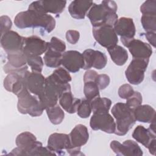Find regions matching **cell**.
<instances>
[{
  "mask_svg": "<svg viewBox=\"0 0 156 156\" xmlns=\"http://www.w3.org/2000/svg\"><path fill=\"white\" fill-rule=\"evenodd\" d=\"M91 112L90 101L87 99H80L76 110L77 115L82 118H87L90 116Z\"/></svg>",
  "mask_w": 156,
  "mask_h": 156,
  "instance_id": "obj_33",
  "label": "cell"
},
{
  "mask_svg": "<svg viewBox=\"0 0 156 156\" xmlns=\"http://www.w3.org/2000/svg\"><path fill=\"white\" fill-rule=\"evenodd\" d=\"M140 12L143 15H156V1L148 0L144 2L140 7Z\"/></svg>",
  "mask_w": 156,
  "mask_h": 156,
  "instance_id": "obj_36",
  "label": "cell"
},
{
  "mask_svg": "<svg viewBox=\"0 0 156 156\" xmlns=\"http://www.w3.org/2000/svg\"><path fill=\"white\" fill-rule=\"evenodd\" d=\"M148 58H135L130 62L125 71V75L128 82L132 85H139L144 78V73L149 64Z\"/></svg>",
  "mask_w": 156,
  "mask_h": 156,
  "instance_id": "obj_7",
  "label": "cell"
},
{
  "mask_svg": "<svg viewBox=\"0 0 156 156\" xmlns=\"http://www.w3.org/2000/svg\"><path fill=\"white\" fill-rule=\"evenodd\" d=\"M110 148L117 155L122 156H141L143 155L142 149L138 143L133 140H127L122 144L118 141L113 140L110 143Z\"/></svg>",
  "mask_w": 156,
  "mask_h": 156,
  "instance_id": "obj_14",
  "label": "cell"
},
{
  "mask_svg": "<svg viewBox=\"0 0 156 156\" xmlns=\"http://www.w3.org/2000/svg\"><path fill=\"white\" fill-rule=\"evenodd\" d=\"M14 23L20 29L40 27L48 33L52 32L55 27V20L51 15L29 9L18 13L15 18Z\"/></svg>",
  "mask_w": 156,
  "mask_h": 156,
  "instance_id": "obj_1",
  "label": "cell"
},
{
  "mask_svg": "<svg viewBox=\"0 0 156 156\" xmlns=\"http://www.w3.org/2000/svg\"><path fill=\"white\" fill-rule=\"evenodd\" d=\"M92 32L96 41L107 49L114 47L118 42V35L112 26L102 25L93 27Z\"/></svg>",
  "mask_w": 156,
  "mask_h": 156,
  "instance_id": "obj_8",
  "label": "cell"
},
{
  "mask_svg": "<svg viewBox=\"0 0 156 156\" xmlns=\"http://www.w3.org/2000/svg\"><path fill=\"white\" fill-rule=\"evenodd\" d=\"M17 147L13 149L10 155H56L57 154L48 147H43L42 143L37 140L35 136L29 132L19 134L15 140Z\"/></svg>",
  "mask_w": 156,
  "mask_h": 156,
  "instance_id": "obj_2",
  "label": "cell"
},
{
  "mask_svg": "<svg viewBox=\"0 0 156 156\" xmlns=\"http://www.w3.org/2000/svg\"><path fill=\"white\" fill-rule=\"evenodd\" d=\"M17 108L21 114H29L31 116H40L44 108L38 97L32 94L27 88L22 91L18 96Z\"/></svg>",
  "mask_w": 156,
  "mask_h": 156,
  "instance_id": "obj_5",
  "label": "cell"
},
{
  "mask_svg": "<svg viewBox=\"0 0 156 156\" xmlns=\"http://www.w3.org/2000/svg\"><path fill=\"white\" fill-rule=\"evenodd\" d=\"M144 35L149 43L154 48H155V32H146Z\"/></svg>",
  "mask_w": 156,
  "mask_h": 156,
  "instance_id": "obj_43",
  "label": "cell"
},
{
  "mask_svg": "<svg viewBox=\"0 0 156 156\" xmlns=\"http://www.w3.org/2000/svg\"><path fill=\"white\" fill-rule=\"evenodd\" d=\"M48 48L63 54L66 49V44L63 40L55 37H52L50 41L48 42Z\"/></svg>",
  "mask_w": 156,
  "mask_h": 156,
  "instance_id": "obj_35",
  "label": "cell"
},
{
  "mask_svg": "<svg viewBox=\"0 0 156 156\" xmlns=\"http://www.w3.org/2000/svg\"><path fill=\"white\" fill-rule=\"evenodd\" d=\"M84 65L82 69L88 70L91 68L97 69L104 68L107 63V57L106 55L99 51L88 49L83 51V54Z\"/></svg>",
  "mask_w": 156,
  "mask_h": 156,
  "instance_id": "obj_13",
  "label": "cell"
},
{
  "mask_svg": "<svg viewBox=\"0 0 156 156\" xmlns=\"http://www.w3.org/2000/svg\"><path fill=\"white\" fill-rule=\"evenodd\" d=\"M112 60L118 66L124 65L128 60V53L126 49L119 45L107 49Z\"/></svg>",
  "mask_w": 156,
  "mask_h": 156,
  "instance_id": "obj_26",
  "label": "cell"
},
{
  "mask_svg": "<svg viewBox=\"0 0 156 156\" xmlns=\"http://www.w3.org/2000/svg\"><path fill=\"white\" fill-rule=\"evenodd\" d=\"M143 98L141 93L138 91H134L132 96L126 99V105L131 109L133 110L136 107L141 105Z\"/></svg>",
  "mask_w": 156,
  "mask_h": 156,
  "instance_id": "obj_37",
  "label": "cell"
},
{
  "mask_svg": "<svg viewBox=\"0 0 156 156\" xmlns=\"http://www.w3.org/2000/svg\"><path fill=\"white\" fill-rule=\"evenodd\" d=\"M46 78L41 73L29 72L25 75V83L27 90L33 94L38 97L44 91Z\"/></svg>",
  "mask_w": 156,
  "mask_h": 156,
  "instance_id": "obj_19",
  "label": "cell"
},
{
  "mask_svg": "<svg viewBox=\"0 0 156 156\" xmlns=\"http://www.w3.org/2000/svg\"><path fill=\"white\" fill-rule=\"evenodd\" d=\"M117 9V4L115 1L105 0L99 4H93L87 16L93 27L102 25H109L113 27L118 20L116 14Z\"/></svg>",
  "mask_w": 156,
  "mask_h": 156,
  "instance_id": "obj_3",
  "label": "cell"
},
{
  "mask_svg": "<svg viewBox=\"0 0 156 156\" xmlns=\"http://www.w3.org/2000/svg\"><path fill=\"white\" fill-rule=\"evenodd\" d=\"M155 147H156V140L155 138L151 141V142L149 143V144L147 148H148L149 151L151 154L155 155V152H156Z\"/></svg>",
  "mask_w": 156,
  "mask_h": 156,
  "instance_id": "obj_44",
  "label": "cell"
},
{
  "mask_svg": "<svg viewBox=\"0 0 156 156\" xmlns=\"http://www.w3.org/2000/svg\"><path fill=\"white\" fill-rule=\"evenodd\" d=\"M70 146L71 142L69 135L54 133L49 136L47 147L57 155H64L65 153L63 152V151L64 149L67 150Z\"/></svg>",
  "mask_w": 156,
  "mask_h": 156,
  "instance_id": "obj_20",
  "label": "cell"
},
{
  "mask_svg": "<svg viewBox=\"0 0 156 156\" xmlns=\"http://www.w3.org/2000/svg\"><path fill=\"white\" fill-rule=\"evenodd\" d=\"M136 121L151 123L155 119V110L149 105H140L133 110Z\"/></svg>",
  "mask_w": 156,
  "mask_h": 156,
  "instance_id": "obj_23",
  "label": "cell"
},
{
  "mask_svg": "<svg viewBox=\"0 0 156 156\" xmlns=\"http://www.w3.org/2000/svg\"><path fill=\"white\" fill-rule=\"evenodd\" d=\"M111 112L116 119L115 133L119 136L125 135L136 122L133 110L125 103L118 102L113 106Z\"/></svg>",
  "mask_w": 156,
  "mask_h": 156,
  "instance_id": "obj_4",
  "label": "cell"
},
{
  "mask_svg": "<svg viewBox=\"0 0 156 156\" xmlns=\"http://www.w3.org/2000/svg\"><path fill=\"white\" fill-rule=\"evenodd\" d=\"M113 29L117 35L124 38H133L136 32L133 19L127 17H121L118 19L113 26Z\"/></svg>",
  "mask_w": 156,
  "mask_h": 156,
  "instance_id": "obj_21",
  "label": "cell"
},
{
  "mask_svg": "<svg viewBox=\"0 0 156 156\" xmlns=\"http://www.w3.org/2000/svg\"><path fill=\"white\" fill-rule=\"evenodd\" d=\"M27 63L30 67L32 72L41 73L43 67V61L42 58L38 55H24Z\"/></svg>",
  "mask_w": 156,
  "mask_h": 156,
  "instance_id": "obj_31",
  "label": "cell"
},
{
  "mask_svg": "<svg viewBox=\"0 0 156 156\" xmlns=\"http://www.w3.org/2000/svg\"><path fill=\"white\" fill-rule=\"evenodd\" d=\"M63 54L48 48L43 57L44 64L49 68H58L62 64Z\"/></svg>",
  "mask_w": 156,
  "mask_h": 156,
  "instance_id": "obj_28",
  "label": "cell"
},
{
  "mask_svg": "<svg viewBox=\"0 0 156 156\" xmlns=\"http://www.w3.org/2000/svg\"><path fill=\"white\" fill-rule=\"evenodd\" d=\"M141 23L146 32H155L156 15H143L141 18Z\"/></svg>",
  "mask_w": 156,
  "mask_h": 156,
  "instance_id": "obj_32",
  "label": "cell"
},
{
  "mask_svg": "<svg viewBox=\"0 0 156 156\" xmlns=\"http://www.w3.org/2000/svg\"><path fill=\"white\" fill-rule=\"evenodd\" d=\"M58 81L64 83H69L71 81V76L69 72L65 68L59 67L55 69L51 74Z\"/></svg>",
  "mask_w": 156,
  "mask_h": 156,
  "instance_id": "obj_34",
  "label": "cell"
},
{
  "mask_svg": "<svg viewBox=\"0 0 156 156\" xmlns=\"http://www.w3.org/2000/svg\"><path fill=\"white\" fill-rule=\"evenodd\" d=\"M98 74L96 71L92 69H88L83 76V82L88 81H94L96 82Z\"/></svg>",
  "mask_w": 156,
  "mask_h": 156,
  "instance_id": "obj_42",
  "label": "cell"
},
{
  "mask_svg": "<svg viewBox=\"0 0 156 156\" xmlns=\"http://www.w3.org/2000/svg\"><path fill=\"white\" fill-rule=\"evenodd\" d=\"M110 81V77L107 74H98L96 79V83L99 90H104L109 85Z\"/></svg>",
  "mask_w": 156,
  "mask_h": 156,
  "instance_id": "obj_40",
  "label": "cell"
},
{
  "mask_svg": "<svg viewBox=\"0 0 156 156\" xmlns=\"http://www.w3.org/2000/svg\"><path fill=\"white\" fill-rule=\"evenodd\" d=\"M123 45L129 49L133 58H148L152 54V49L150 44L140 40L121 38Z\"/></svg>",
  "mask_w": 156,
  "mask_h": 156,
  "instance_id": "obj_9",
  "label": "cell"
},
{
  "mask_svg": "<svg viewBox=\"0 0 156 156\" xmlns=\"http://www.w3.org/2000/svg\"><path fill=\"white\" fill-rule=\"evenodd\" d=\"M62 65L69 72L75 73L83 68L84 60L82 54L77 51H68L62 54Z\"/></svg>",
  "mask_w": 156,
  "mask_h": 156,
  "instance_id": "obj_16",
  "label": "cell"
},
{
  "mask_svg": "<svg viewBox=\"0 0 156 156\" xmlns=\"http://www.w3.org/2000/svg\"><path fill=\"white\" fill-rule=\"evenodd\" d=\"M90 125L94 130H101L107 133H115L116 130L115 120L108 112L93 113Z\"/></svg>",
  "mask_w": 156,
  "mask_h": 156,
  "instance_id": "obj_10",
  "label": "cell"
},
{
  "mask_svg": "<svg viewBox=\"0 0 156 156\" xmlns=\"http://www.w3.org/2000/svg\"><path fill=\"white\" fill-rule=\"evenodd\" d=\"M80 34L75 30H69L66 32V39L71 44H75L79 40Z\"/></svg>",
  "mask_w": 156,
  "mask_h": 156,
  "instance_id": "obj_41",
  "label": "cell"
},
{
  "mask_svg": "<svg viewBox=\"0 0 156 156\" xmlns=\"http://www.w3.org/2000/svg\"><path fill=\"white\" fill-rule=\"evenodd\" d=\"M48 42H46L36 35L24 37L23 53L24 55H38L46 52Z\"/></svg>",
  "mask_w": 156,
  "mask_h": 156,
  "instance_id": "obj_15",
  "label": "cell"
},
{
  "mask_svg": "<svg viewBox=\"0 0 156 156\" xmlns=\"http://www.w3.org/2000/svg\"><path fill=\"white\" fill-rule=\"evenodd\" d=\"M83 93L86 99L89 101L99 96V89L96 82L94 81L84 82Z\"/></svg>",
  "mask_w": 156,
  "mask_h": 156,
  "instance_id": "obj_30",
  "label": "cell"
},
{
  "mask_svg": "<svg viewBox=\"0 0 156 156\" xmlns=\"http://www.w3.org/2000/svg\"><path fill=\"white\" fill-rule=\"evenodd\" d=\"M60 105L68 113H74L80 101V99L74 98L71 90L65 91L58 99Z\"/></svg>",
  "mask_w": 156,
  "mask_h": 156,
  "instance_id": "obj_24",
  "label": "cell"
},
{
  "mask_svg": "<svg viewBox=\"0 0 156 156\" xmlns=\"http://www.w3.org/2000/svg\"><path fill=\"white\" fill-rule=\"evenodd\" d=\"M66 1H36L32 2L28 9L41 13L60 14L66 6Z\"/></svg>",
  "mask_w": 156,
  "mask_h": 156,
  "instance_id": "obj_12",
  "label": "cell"
},
{
  "mask_svg": "<svg viewBox=\"0 0 156 156\" xmlns=\"http://www.w3.org/2000/svg\"><path fill=\"white\" fill-rule=\"evenodd\" d=\"M132 137L138 142L147 147L153 139L155 138V133L152 132L149 129H146L143 126H138L133 132Z\"/></svg>",
  "mask_w": 156,
  "mask_h": 156,
  "instance_id": "obj_25",
  "label": "cell"
},
{
  "mask_svg": "<svg viewBox=\"0 0 156 156\" xmlns=\"http://www.w3.org/2000/svg\"><path fill=\"white\" fill-rule=\"evenodd\" d=\"M112 105V101L107 98L98 96L90 101L91 111L93 113L108 112Z\"/></svg>",
  "mask_w": 156,
  "mask_h": 156,
  "instance_id": "obj_27",
  "label": "cell"
},
{
  "mask_svg": "<svg viewBox=\"0 0 156 156\" xmlns=\"http://www.w3.org/2000/svg\"><path fill=\"white\" fill-rule=\"evenodd\" d=\"M71 146L66 150L70 155H80L83 154L80 148L85 145L89 138L87 127L83 124H77L71 130L69 135Z\"/></svg>",
  "mask_w": 156,
  "mask_h": 156,
  "instance_id": "obj_6",
  "label": "cell"
},
{
  "mask_svg": "<svg viewBox=\"0 0 156 156\" xmlns=\"http://www.w3.org/2000/svg\"><path fill=\"white\" fill-rule=\"evenodd\" d=\"M46 111L49 119L53 124H59L64 119V112L58 104L46 108Z\"/></svg>",
  "mask_w": 156,
  "mask_h": 156,
  "instance_id": "obj_29",
  "label": "cell"
},
{
  "mask_svg": "<svg viewBox=\"0 0 156 156\" xmlns=\"http://www.w3.org/2000/svg\"><path fill=\"white\" fill-rule=\"evenodd\" d=\"M1 46L7 54L23 52L24 37L10 30L1 36Z\"/></svg>",
  "mask_w": 156,
  "mask_h": 156,
  "instance_id": "obj_11",
  "label": "cell"
},
{
  "mask_svg": "<svg viewBox=\"0 0 156 156\" xmlns=\"http://www.w3.org/2000/svg\"><path fill=\"white\" fill-rule=\"evenodd\" d=\"M7 62L4 66V71L6 74L12 73H23L27 71V61L23 52L7 54Z\"/></svg>",
  "mask_w": 156,
  "mask_h": 156,
  "instance_id": "obj_17",
  "label": "cell"
},
{
  "mask_svg": "<svg viewBox=\"0 0 156 156\" xmlns=\"http://www.w3.org/2000/svg\"><path fill=\"white\" fill-rule=\"evenodd\" d=\"M134 91L132 86L126 83L120 86L118 89V94L121 98L127 99L133 95Z\"/></svg>",
  "mask_w": 156,
  "mask_h": 156,
  "instance_id": "obj_38",
  "label": "cell"
},
{
  "mask_svg": "<svg viewBox=\"0 0 156 156\" xmlns=\"http://www.w3.org/2000/svg\"><path fill=\"white\" fill-rule=\"evenodd\" d=\"M93 4L91 1L75 0L69 5L68 11L73 18L77 20L84 19Z\"/></svg>",
  "mask_w": 156,
  "mask_h": 156,
  "instance_id": "obj_22",
  "label": "cell"
},
{
  "mask_svg": "<svg viewBox=\"0 0 156 156\" xmlns=\"http://www.w3.org/2000/svg\"><path fill=\"white\" fill-rule=\"evenodd\" d=\"M1 21V36L10 30L12 23L10 18L6 15H2L0 18Z\"/></svg>",
  "mask_w": 156,
  "mask_h": 156,
  "instance_id": "obj_39",
  "label": "cell"
},
{
  "mask_svg": "<svg viewBox=\"0 0 156 156\" xmlns=\"http://www.w3.org/2000/svg\"><path fill=\"white\" fill-rule=\"evenodd\" d=\"M27 71L8 74L4 80V88L18 96L22 91L27 88L25 83V75Z\"/></svg>",
  "mask_w": 156,
  "mask_h": 156,
  "instance_id": "obj_18",
  "label": "cell"
}]
</instances>
